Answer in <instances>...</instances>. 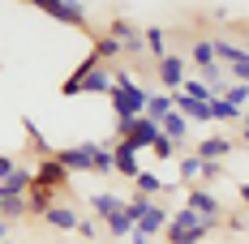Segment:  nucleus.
I'll use <instances>...</instances> for the list:
<instances>
[{
	"mask_svg": "<svg viewBox=\"0 0 249 244\" xmlns=\"http://www.w3.org/2000/svg\"><path fill=\"white\" fill-rule=\"evenodd\" d=\"M146 90H142V81L129 73V69H116L112 73V112H116V120H138V116H146Z\"/></svg>",
	"mask_w": 249,
	"mask_h": 244,
	"instance_id": "nucleus-1",
	"label": "nucleus"
},
{
	"mask_svg": "<svg viewBox=\"0 0 249 244\" xmlns=\"http://www.w3.org/2000/svg\"><path fill=\"white\" fill-rule=\"evenodd\" d=\"M211 231H215V227H211L206 219H198L189 206H180V210L168 214V231H163V240H168V244H202Z\"/></svg>",
	"mask_w": 249,
	"mask_h": 244,
	"instance_id": "nucleus-2",
	"label": "nucleus"
},
{
	"mask_svg": "<svg viewBox=\"0 0 249 244\" xmlns=\"http://www.w3.org/2000/svg\"><path fill=\"white\" fill-rule=\"evenodd\" d=\"M185 206H189V210H194V214H198V219H206V223H211V227H219V223L228 219L224 201H219V197L211 193V189H206V184H194V189H189V193H185Z\"/></svg>",
	"mask_w": 249,
	"mask_h": 244,
	"instance_id": "nucleus-3",
	"label": "nucleus"
},
{
	"mask_svg": "<svg viewBox=\"0 0 249 244\" xmlns=\"http://www.w3.org/2000/svg\"><path fill=\"white\" fill-rule=\"evenodd\" d=\"M155 137H159V124L146 120V116H138V120H116V142H129L138 154L155 146Z\"/></svg>",
	"mask_w": 249,
	"mask_h": 244,
	"instance_id": "nucleus-4",
	"label": "nucleus"
},
{
	"mask_svg": "<svg viewBox=\"0 0 249 244\" xmlns=\"http://www.w3.org/2000/svg\"><path fill=\"white\" fill-rule=\"evenodd\" d=\"M103 34H112V39L121 43L124 56H146V39H142V26H138V22H129V17H112Z\"/></svg>",
	"mask_w": 249,
	"mask_h": 244,
	"instance_id": "nucleus-5",
	"label": "nucleus"
},
{
	"mask_svg": "<svg viewBox=\"0 0 249 244\" xmlns=\"http://www.w3.org/2000/svg\"><path fill=\"white\" fill-rule=\"evenodd\" d=\"M30 171H35V184H39V189H52L56 197L69 193V180H73V176H69V171L56 163V154H52V159H39Z\"/></svg>",
	"mask_w": 249,
	"mask_h": 244,
	"instance_id": "nucleus-6",
	"label": "nucleus"
},
{
	"mask_svg": "<svg viewBox=\"0 0 249 244\" xmlns=\"http://www.w3.org/2000/svg\"><path fill=\"white\" fill-rule=\"evenodd\" d=\"M95 150H99V142H77V146L56 150V163L69 171V176H77V171H90V167H95Z\"/></svg>",
	"mask_w": 249,
	"mask_h": 244,
	"instance_id": "nucleus-7",
	"label": "nucleus"
},
{
	"mask_svg": "<svg viewBox=\"0 0 249 244\" xmlns=\"http://www.w3.org/2000/svg\"><path fill=\"white\" fill-rule=\"evenodd\" d=\"M185 69H189V60H185V56H176V51H168L163 60H155V73H159V81H163V90H168V95H176V90L185 86V77H189Z\"/></svg>",
	"mask_w": 249,
	"mask_h": 244,
	"instance_id": "nucleus-8",
	"label": "nucleus"
},
{
	"mask_svg": "<svg viewBox=\"0 0 249 244\" xmlns=\"http://www.w3.org/2000/svg\"><path fill=\"white\" fill-rule=\"evenodd\" d=\"M168 231V206H150L146 214H138V223H133V236H142V240H155V236H163Z\"/></svg>",
	"mask_w": 249,
	"mask_h": 244,
	"instance_id": "nucleus-9",
	"label": "nucleus"
},
{
	"mask_svg": "<svg viewBox=\"0 0 249 244\" xmlns=\"http://www.w3.org/2000/svg\"><path fill=\"white\" fill-rule=\"evenodd\" d=\"M232 150H236V142H232V137H224V133H206V137L198 142V150H194V154H198L202 163H224Z\"/></svg>",
	"mask_w": 249,
	"mask_h": 244,
	"instance_id": "nucleus-10",
	"label": "nucleus"
},
{
	"mask_svg": "<svg viewBox=\"0 0 249 244\" xmlns=\"http://www.w3.org/2000/svg\"><path fill=\"white\" fill-rule=\"evenodd\" d=\"M39 13H48L56 22H69L77 30H90V17H86V9L82 4H60V0H48V4H39Z\"/></svg>",
	"mask_w": 249,
	"mask_h": 244,
	"instance_id": "nucleus-11",
	"label": "nucleus"
},
{
	"mask_svg": "<svg viewBox=\"0 0 249 244\" xmlns=\"http://www.w3.org/2000/svg\"><path fill=\"white\" fill-rule=\"evenodd\" d=\"M86 206H90V214L103 223V219H112V214H121V210H124V197L112 193V189H99V193L86 197Z\"/></svg>",
	"mask_w": 249,
	"mask_h": 244,
	"instance_id": "nucleus-12",
	"label": "nucleus"
},
{
	"mask_svg": "<svg viewBox=\"0 0 249 244\" xmlns=\"http://www.w3.org/2000/svg\"><path fill=\"white\" fill-rule=\"evenodd\" d=\"M172 107H176L189 124H211V103H198V98H189V95H180V90H176V95H172Z\"/></svg>",
	"mask_w": 249,
	"mask_h": 244,
	"instance_id": "nucleus-13",
	"label": "nucleus"
},
{
	"mask_svg": "<svg viewBox=\"0 0 249 244\" xmlns=\"http://www.w3.org/2000/svg\"><path fill=\"white\" fill-rule=\"evenodd\" d=\"M112 167H116V176L138 180V171H142V163H138V150L129 146V142H116V146H112Z\"/></svg>",
	"mask_w": 249,
	"mask_h": 244,
	"instance_id": "nucleus-14",
	"label": "nucleus"
},
{
	"mask_svg": "<svg viewBox=\"0 0 249 244\" xmlns=\"http://www.w3.org/2000/svg\"><path fill=\"white\" fill-rule=\"evenodd\" d=\"M77 219H82V214H77L73 206H65V201H56L48 214H43V223L56 227V231H77Z\"/></svg>",
	"mask_w": 249,
	"mask_h": 244,
	"instance_id": "nucleus-15",
	"label": "nucleus"
},
{
	"mask_svg": "<svg viewBox=\"0 0 249 244\" xmlns=\"http://www.w3.org/2000/svg\"><path fill=\"white\" fill-rule=\"evenodd\" d=\"M60 197L52 193V189H39V184H30V193H26V210H30V219H43L52 206H56Z\"/></svg>",
	"mask_w": 249,
	"mask_h": 244,
	"instance_id": "nucleus-16",
	"label": "nucleus"
},
{
	"mask_svg": "<svg viewBox=\"0 0 249 244\" xmlns=\"http://www.w3.org/2000/svg\"><path fill=\"white\" fill-rule=\"evenodd\" d=\"M22 129H26V146H30V154H35V163H39V159H52V154H56V150L48 146V137H43V129L30 120V116L22 120Z\"/></svg>",
	"mask_w": 249,
	"mask_h": 244,
	"instance_id": "nucleus-17",
	"label": "nucleus"
},
{
	"mask_svg": "<svg viewBox=\"0 0 249 244\" xmlns=\"http://www.w3.org/2000/svg\"><path fill=\"white\" fill-rule=\"evenodd\" d=\"M142 39H146V56L150 60H163L168 56V26H142Z\"/></svg>",
	"mask_w": 249,
	"mask_h": 244,
	"instance_id": "nucleus-18",
	"label": "nucleus"
},
{
	"mask_svg": "<svg viewBox=\"0 0 249 244\" xmlns=\"http://www.w3.org/2000/svg\"><path fill=\"white\" fill-rule=\"evenodd\" d=\"M30 184H35V171L18 167L9 180H0V197H26V193H30Z\"/></svg>",
	"mask_w": 249,
	"mask_h": 244,
	"instance_id": "nucleus-19",
	"label": "nucleus"
},
{
	"mask_svg": "<svg viewBox=\"0 0 249 244\" xmlns=\"http://www.w3.org/2000/svg\"><path fill=\"white\" fill-rule=\"evenodd\" d=\"M172 112H176V107H172V95H168V90H163V95H150V98H146V120L163 124Z\"/></svg>",
	"mask_w": 249,
	"mask_h": 244,
	"instance_id": "nucleus-20",
	"label": "nucleus"
},
{
	"mask_svg": "<svg viewBox=\"0 0 249 244\" xmlns=\"http://www.w3.org/2000/svg\"><path fill=\"white\" fill-rule=\"evenodd\" d=\"M133 184H138V193H146V197H159V193H168V189H172L168 180H159V176H155L150 167L138 171V180H133Z\"/></svg>",
	"mask_w": 249,
	"mask_h": 244,
	"instance_id": "nucleus-21",
	"label": "nucleus"
},
{
	"mask_svg": "<svg viewBox=\"0 0 249 244\" xmlns=\"http://www.w3.org/2000/svg\"><path fill=\"white\" fill-rule=\"evenodd\" d=\"M103 236H112V240H129L133 236V219L129 214H112V219H103Z\"/></svg>",
	"mask_w": 249,
	"mask_h": 244,
	"instance_id": "nucleus-22",
	"label": "nucleus"
},
{
	"mask_svg": "<svg viewBox=\"0 0 249 244\" xmlns=\"http://www.w3.org/2000/svg\"><path fill=\"white\" fill-rule=\"evenodd\" d=\"M189 60L198 65V73H202V69H211V65H219V60H215V43H211V39H198L194 51H189Z\"/></svg>",
	"mask_w": 249,
	"mask_h": 244,
	"instance_id": "nucleus-23",
	"label": "nucleus"
},
{
	"mask_svg": "<svg viewBox=\"0 0 249 244\" xmlns=\"http://www.w3.org/2000/svg\"><path fill=\"white\" fill-rule=\"evenodd\" d=\"M180 95H189V98H198V103H211V98H219V90H211L202 77H185V86H180Z\"/></svg>",
	"mask_w": 249,
	"mask_h": 244,
	"instance_id": "nucleus-24",
	"label": "nucleus"
},
{
	"mask_svg": "<svg viewBox=\"0 0 249 244\" xmlns=\"http://www.w3.org/2000/svg\"><path fill=\"white\" fill-rule=\"evenodd\" d=\"M90 51L99 56L103 65H107V60H121V56H124V51H121V43H116L112 34H95V48H90Z\"/></svg>",
	"mask_w": 249,
	"mask_h": 244,
	"instance_id": "nucleus-25",
	"label": "nucleus"
},
{
	"mask_svg": "<svg viewBox=\"0 0 249 244\" xmlns=\"http://www.w3.org/2000/svg\"><path fill=\"white\" fill-rule=\"evenodd\" d=\"M176 163H180L176 176H180L185 184H198V180H202V159H198V154H185V159H176Z\"/></svg>",
	"mask_w": 249,
	"mask_h": 244,
	"instance_id": "nucleus-26",
	"label": "nucleus"
},
{
	"mask_svg": "<svg viewBox=\"0 0 249 244\" xmlns=\"http://www.w3.org/2000/svg\"><path fill=\"white\" fill-rule=\"evenodd\" d=\"M219 98H224L228 107H236V112H249V86H228V90H219Z\"/></svg>",
	"mask_w": 249,
	"mask_h": 244,
	"instance_id": "nucleus-27",
	"label": "nucleus"
},
{
	"mask_svg": "<svg viewBox=\"0 0 249 244\" xmlns=\"http://www.w3.org/2000/svg\"><path fill=\"white\" fill-rule=\"evenodd\" d=\"M0 219H4V223L30 219V210H26V197H4V206H0Z\"/></svg>",
	"mask_w": 249,
	"mask_h": 244,
	"instance_id": "nucleus-28",
	"label": "nucleus"
},
{
	"mask_svg": "<svg viewBox=\"0 0 249 244\" xmlns=\"http://www.w3.org/2000/svg\"><path fill=\"white\" fill-rule=\"evenodd\" d=\"M211 120H219V124H241V112H236V107H228L224 98H211Z\"/></svg>",
	"mask_w": 249,
	"mask_h": 244,
	"instance_id": "nucleus-29",
	"label": "nucleus"
},
{
	"mask_svg": "<svg viewBox=\"0 0 249 244\" xmlns=\"http://www.w3.org/2000/svg\"><path fill=\"white\" fill-rule=\"evenodd\" d=\"M95 176H103V180H107V176H116V167H112V146H99L95 150Z\"/></svg>",
	"mask_w": 249,
	"mask_h": 244,
	"instance_id": "nucleus-30",
	"label": "nucleus"
},
{
	"mask_svg": "<svg viewBox=\"0 0 249 244\" xmlns=\"http://www.w3.org/2000/svg\"><path fill=\"white\" fill-rule=\"evenodd\" d=\"M77 236H82V240H99L103 236L99 219H95V214H90V219H77Z\"/></svg>",
	"mask_w": 249,
	"mask_h": 244,
	"instance_id": "nucleus-31",
	"label": "nucleus"
},
{
	"mask_svg": "<svg viewBox=\"0 0 249 244\" xmlns=\"http://www.w3.org/2000/svg\"><path fill=\"white\" fill-rule=\"evenodd\" d=\"M176 150H180V146H172V142H168V137H163V133H159V137H155V146H150V154H155V159H163V163H168V159H176Z\"/></svg>",
	"mask_w": 249,
	"mask_h": 244,
	"instance_id": "nucleus-32",
	"label": "nucleus"
},
{
	"mask_svg": "<svg viewBox=\"0 0 249 244\" xmlns=\"http://www.w3.org/2000/svg\"><path fill=\"white\" fill-rule=\"evenodd\" d=\"M219 176H224V163H202V180H198V184H206V189H211Z\"/></svg>",
	"mask_w": 249,
	"mask_h": 244,
	"instance_id": "nucleus-33",
	"label": "nucleus"
},
{
	"mask_svg": "<svg viewBox=\"0 0 249 244\" xmlns=\"http://www.w3.org/2000/svg\"><path fill=\"white\" fill-rule=\"evenodd\" d=\"M18 167H22V163H18L13 154H0V180H9V176H13Z\"/></svg>",
	"mask_w": 249,
	"mask_h": 244,
	"instance_id": "nucleus-34",
	"label": "nucleus"
},
{
	"mask_svg": "<svg viewBox=\"0 0 249 244\" xmlns=\"http://www.w3.org/2000/svg\"><path fill=\"white\" fill-rule=\"evenodd\" d=\"M228 227H232V231H245V227H249V214H245V210H236V214H228Z\"/></svg>",
	"mask_w": 249,
	"mask_h": 244,
	"instance_id": "nucleus-35",
	"label": "nucleus"
},
{
	"mask_svg": "<svg viewBox=\"0 0 249 244\" xmlns=\"http://www.w3.org/2000/svg\"><path fill=\"white\" fill-rule=\"evenodd\" d=\"M236 197H241V210L249 214V180H241V184H236Z\"/></svg>",
	"mask_w": 249,
	"mask_h": 244,
	"instance_id": "nucleus-36",
	"label": "nucleus"
},
{
	"mask_svg": "<svg viewBox=\"0 0 249 244\" xmlns=\"http://www.w3.org/2000/svg\"><path fill=\"white\" fill-rule=\"evenodd\" d=\"M9 231H13V223H4V219H0V244H9Z\"/></svg>",
	"mask_w": 249,
	"mask_h": 244,
	"instance_id": "nucleus-37",
	"label": "nucleus"
},
{
	"mask_svg": "<svg viewBox=\"0 0 249 244\" xmlns=\"http://www.w3.org/2000/svg\"><path fill=\"white\" fill-rule=\"evenodd\" d=\"M129 244H150V240H142V236H129Z\"/></svg>",
	"mask_w": 249,
	"mask_h": 244,
	"instance_id": "nucleus-38",
	"label": "nucleus"
},
{
	"mask_svg": "<svg viewBox=\"0 0 249 244\" xmlns=\"http://www.w3.org/2000/svg\"><path fill=\"white\" fill-rule=\"evenodd\" d=\"M241 142H245V146H249V129H241Z\"/></svg>",
	"mask_w": 249,
	"mask_h": 244,
	"instance_id": "nucleus-39",
	"label": "nucleus"
},
{
	"mask_svg": "<svg viewBox=\"0 0 249 244\" xmlns=\"http://www.w3.org/2000/svg\"><path fill=\"white\" fill-rule=\"evenodd\" d=\"M0 206H4V197H0Z\"/></svg>",
	"mask_w": 249,
	"mask_h": 244,
	"instance_id": "nucleus-40",
	"label": "nucleus"
},
{
	"mask_svg": "<svg viewBox=\"0 0 249 244\" xmlns=\"http://www.w3.org/2000/svg\"><path fill=\"white\" fill-rule=\"evenodd\" d=\"M9 244H13V240H9Z\"/></svg>",
	"mask_w": 249,
	"mask_h": 244,
	"instance_id": "nucleus-41",
	"label": "nucleus"
}]
</instances>
